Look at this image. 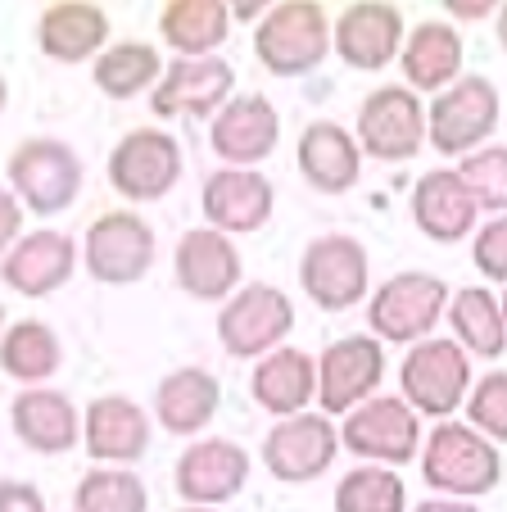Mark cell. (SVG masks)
<instances>
[{"instance_id":"obj_43","label":"cell","mask_w":507,"mask_h":512,"mask_svg":"<svg viewBox=\"0 0 507 512\" xmlns=\"http://www.w3.org/2000/svg\"><path fill=\"white\" fill-rule=\"evenodd\" d=\"M259 14H263L259 0H240V5H236V19H259Z\"/></svg>"},{"instance_id":"obj_2","label":"cell","mask_w":507,"mask_h":512,"mask_svg":"<svg viewBox=\"0 0 507 512\" xmlns=\"http://www.w3.org/2000/svg\"><path fill=\"white\" fill-rule=\"evenodd\" d=\"M326 50H335L331 23L317 0H286L272 5L263 14L259 32H254V55L268 73L277 78H304L326 59Z\"/></svg>"},{"instance_id":"obj_20","label":"cell","mask_w":507,"mask_h":512,"mask_svg":"<svg viewBox=\"0 0 507 512\" xmlns=\"http://www.w3.org/2000/svg\"><path fill=\"white\" fill-rule=\"evenodd\" d=\"M476 213H480V204L471 200L458 168H431V173L412 186V223L435 245H453L462 236H471Z\"/></svg>"},{"instance_id":"obj_35","label":"cell","mask_w":507,"mask_h":512,"mask_svg":"<svg viewBox=\"0 0 507 512\" xmlns=\"http://www.w3.org/2000/svg\"><path fill=\"white\" fill-rule=\"evenodd\" d=\"M77 512H145L150 508V494H145V481L136 472H87L77 481L73 494Z\"/></svg>"},{"instance_id":"obj_23","label":"cell","mask_w":507,"mask_h":512,"mask_svg":"<svg viewBox=\"0 0 507 512\" xmlns=\"http://www.w3.org/2000/svg\"><path fill=\"white\" fill-rule=\"evenodd\" d=\"M77 263V245L68 241L64 232H32L5 254V286L28 295V300H41L50 290H59L68 277H73Z\"/></svg>"},{"instance_id":"obj_36","label":"cell","mask_w":507,"mask_h":512,"mask_svg":"<svg viewBox=\"0 0 507 512\" xmlns=\"http://www.w3.org/2000/svg\"><path fill=\"white\" fill-rule=\"evenodd\" d=\"M458 177L480 209H489L494 218L507 213V145H480L476 155L458 159Z\"/></svg>"},{"instance_id":"obj_17","label":"cell","mask_w":507,"mask_h":512,"mask_svg":"<svg viewBox=\"0 0 507 512\" xmlns=\"http://www.w3.org/2000/svg\"><path fill=\"white\" fill-rule=\"evenodd\" d=\"M249 481V454L231 440H195L177 458V494L191 508H218L236 499Z\"/></svg>"},{"instance_id":"obj_24","label":"cell","mask_w":507,"mask_h":512,"mask_svg":"<svg viewBox=\"0 0 507 512\" xmlns=\"http://www.w3.org/2000/svg\"><path fill=\"white\" fill-rule=\"evenodd\" d=\"M82 440H87V454L100 463H136L150 449V417L132 399L105 395L87 408Z\"/></svg>"},{"instance_id":"obj_32","label":"cell","mask_w":507,"mask_h":512,"mask_svg":"<svg viewBox=\"0 0 507 512\" xmlns=\"http://www.w3.org/2000/svg\"><path fill=\"white\" fill-rule=\"evenodd\" d=\"M96 87L105 91L109 100H132L141 96L145 87H159L163 78V64H159V50L145 46V41H118L109 46L105 55L96 59Z\"/></svg>"},{"instance_id":"obj_45","label":"cell","mask_w":507,"mask_h":512,"mask_svg":"<svg viewBox=\"0 0 507 512\" xmlns=\"http://www.w3.org/2000/svg\"><path fill=\"white\" fill-rule=\"evenodd\" d=\"M5 96H10V87H5V78H0V109H5Z\"/></svg>"},{"instance_id":"obj_12","label":"cell","mask_w":507,"mask_h":512,"mask_svg":"<svg viewBox=\"0 0 507 512\" xmlns=\"http://www.w3.org/2000/svg\"><path fill=\"white\" fill-rule=\"evenodd\" d=\"M385 377V349L376 336H345L326 345L322 363H317V399L322 413H354L358 404L376 399V386Z\"/></svg>"},{"instance_id":"obj_48","label":"cell","mask_w":507,"mask_h":512,"mask_svg":"<svg viewBox=\"0 0 507 512\" xmlns=\"http://www.w3.org/2000/svg\"><path fill=\"white\" fill-rule=\"evenodd\" d=\"M0 322H5V309H0Z\"/></svg>"},{"instance_id":"obj_4","label":"cell","mask_w":507,"mask_h":512,"mask_svg":"<svg viewBox=\"0 0 507 512\" xmlns=\"http://www.w3.org/2000/svg\"><path fill=\"white\" fill-rule=\"evenodd\" d=\"M449 309V286L435 272H399L367 304V327L390 345H421L431 340L435 322Z\"/></svg>"},{"instance_id":"obj_46","label":"cell","mask_w":507,"mask_h":512,"mask_svg":"<svg viewBox=\"0 0 507 512\" xmlns=\"http://www.w3.org/2000/svg\"><path fill=\"white\" fill-rule=\"evenodd\" d=\"M503 318H507V295H503Z\"/></svg>"},{"instance_id":"obj_19","label":"cell","mask_w":507,"mask_h":512,"mask_svg":"<svg viewBox=\"0 0 507 512\" xmlns=\"http://www.w3.org/2000/svg\"><path fill=\"white\" fill-rule=\"evenodd\" d=\"M204 218L213 223V232H259L272 218V182L254 168H222L204 182Z\"/></svg>"},{"instance_id":"obj_33","label":"cell","mask_w":507,"mask_h":512,"mask_svg":"<svg viewBox=\"0 0 507 512\" xmlns=\"http://www.w3.org/2000/svg\"><path fill=\"white\" fill-rule=\"evenodd\" d=\"M0 368L10 372L14 381H46L59 368V340L46 322H14L5 336H0Z\"/></svg>"},{"instance_id":"obj_8","label":"cell","mask_w":507,"mask_h":512,"mask_svg":"<svg viewBox=\"0 0 507 512\" xmlns=\"http://www.w3.org/2000/svg\"><path fill=\"white\" fill-rule=\"evenodd\" d=\"M299 286L326 313H345L367 295V250L345 232L308 241L299 259Z\"/></svg>"},{"instance_id":"obj_26","label":"cell","mask_w":507,"mask_h":512,"mask_svg":"<svg viewBox=\"0 0 507 512\" xmlns=\"http://www.w3.org/2000/svg\"><path fill=\"white\" fill-rule=\"evenodd\" d=\"M109 37V14L87 0H55L37 19V46L41 55L77 64V59L96 55Z\"/></svg>"},{"instance_id":"obj_27","label":"cell","mask_w":507,"mask_h":512,"mask_svg":"<svg viewBox=\"0 0 507 512\" xmlns=\"http://www.w3.org/2000/svg\"><path fill=\"white\" fill-rule=\"evenodd\" d=\"M249 395L277 417L304 413V404H313L317 395V363L304 349H272L249 377Z\"/></svg>"},{"instance_id":"obj_10","label":"cell","mask_w":507,"mask_h":512,"mask_svg":"<svg viewBox=\"0 0 507 512\" xmlns=\"http://www.w3.org/2000/svg\"><path fill=\"white\" fill-rule=\"evenodd\" d=\"M340 445L358 458H372L385 467H403L417 458L421 449V426L417 413L408 408V399L376 395L367 404H358L340 426Z\"/></svg>"},{"instance_id":"obj_16","label":"cell","mask_w":507,"mask_h":512,"mask_svg":"<svg viewBox=\"0 0 507 512\" xmlns=\"http://www.w3.org/2000/svg\"><path fill=\"white\" fill-rule=\"evenodd\" d=\"M231 87H236V73H231L227 59H177L159 78L150 105L163 118H218L231 105Z\"/></svg>"},{"instance_id":"obj_40","label":"cell","mask_w":507,"mask_h":512,"mask_svg":"<svg viewBox=\"0 0 507 512\" xmlns=\"http://www.w3.org/2000/svg\"><path fill=\"white\" fill-rule=\"evenodd\" d=\"M0 512H46V499L23 481H0Z\"/></svg>"},{"instance_id":"obj_5","label":"cell","mask_w":507,"mask_h":512,"mask_svg":"<svg viewBox=\"0 0 507 512\" xmlns=\"http://www.w3.org/2000/svg\"><path fill=\"white\" fill-rule=\"evenodd\" d=\"M399 386L412 413L426 417H449L453 408L467 404L471 395V358L458 340L431 336L408 349L399 368Z\"/></svg>"},{"instance_id":"obj_21","label":"cell","mask_w":507,"mask_h":512,"mask_svg":"<svg viewBox=\"0 0 507 512\" xmlns=\"http://www.w3.org/2000/svg\"><path fill=\"white\" fill-rule=\"evenodd\" d=\"M299 173L313 191L322 195H345L349 186H358L363 173V150H358V136L340 123H308L299 136Z\"/></svg>"},{"instance_id":"obj_6","label":"cell","mask_w":507,"mask_h":512,"mask_svg":"<svg viewBox=\"0 0 507 512\" xmlns=\"http://www.w3.org/2000/svg\"><path fill=\"white\" fill-rule=\"evenodd\" d=\"M10 191L32 213H64L82 191V159L55 136H32L10 155Z\"/></svg>"},{"instance_id":"obj_9","label":"cell","mask_w":507,"mask_h":512,"mask_svg":"<svg viewBox=\"0 0 507 512\" xmlns=\"http://www.w3.org/2000/svg\"><path fill=\"white\" fill-rule=\"evenodd\" d=\"M358 150L381 164H403L426 141V109L408 87H376L358 105Z\"/></svg>"},{"instance_id":"obj_13","label":"cell","mask_w":507,"mask_h":512,"mask_svg":"<svg viewBox=\"0 0 507 512\" xmlns=\"http://www.w3.org/2000/svg\"><path fill=\"white\" fill-rule=\"evenodd\" d=\"M82 259H87L91 277L105 281V286H132L154 263V232L127 209L100 213L87 232Z\"/></svg>"},{"instance_id":"obj_37","label":"cell","mask_w":507,"mask_h":512,"mask_svg":"<svg viewBox=\"0 0 507 512\" xmlns=\"http://www.w3.org/2000/svg\"><path fill=\"white\" fill-rule=\"evenodd\" d=\"M467 426L485 440H507V372H485L467 395Z\"/></svg>"},{"instance_id":"obj_41","label":"cell","mask_w":507,"mask_h":512,"mask_svg":"<svg viewBox=\"0 0 507 512\" xmlns=\"http://www.w3.org/2000/svg\"><path fill=\"white\" fill-rule=\"evenodd\" d=\"M494 5L498 0H449V14L453 19H489V14H498Z\"/></svg>"},{"instance_id":"obj_34","label":"cell","mask_w":507,"mask_h":512,"mask_svg":"<svg viewBox=\"0 0 507 512\" xmlns=\"http://www.w3.org/2000/svg\"><path fill=\"white\" fill-rule=\"evenodd\" d=\"M408 494L394 467H354L335 485V512H403Z\"/></svg>"},{"instance_id":"obj_31","label":"cell","mask_w":507,"mask_h":512,"mask_svg":"<svg viewBox=\"0 0 507 512\" xmlns=\"http://www.w3.org/2000/svg\"><path fill=\"white\" fill-rule=\"evenodd\" d=\"M449 322L458 331V345L476 358H498L507 349V318L503 300L485 286H467L449 300Z\"/></svg>"},{"instance_id":"obj_11","label":"cell","mask_w":507,"mask_h":512,"mask_svg":"<svg viewBox=\"0 0 507 512\" xmlns=\"http://www.w3.org/2000/svg\"><path fill=\"white\" fill-rule=\"evenodd\" d=\"M182 177V145L159 127H136L118 141V150L109 155V182L118 195L145 204L163 200Z\"/></svg>"},{"instance_id":"obj_7","label":"cell","mask_w":507,"mask_h":512,"mask_svg":"<svg viewBox=\"0 0 507 512\" xmlns=\"http://www.w3.org/2000/svg\"><path fill=\"white\" fill-rule=\"evenodd\" d=\"M295 327V304H290L286 290L268 286V281H254L240 295H231L218 313V336L222 349L236 358H268L272 349L286 340V331Z\"/></svg>"},{"instance_id":"obj_3","label":"cell","mask_w":507,"mask_h":512,"mask_svg":"<svg viewBox=\"0 0 507 512\" xmlns=\"http://www.w3.org/2000/svg\"><path fill=\"white\" fill-rule=\"evenodd\" d=\"M498 114H503L498 87L489 78H480V73H467L449 91H440L435 105L426 109V136H431L440 155L467 159L494 136Z\"/></svg>"},{"instance_id":"obj_30","label":"cell","mask_w":507,"mask_h":512,"mask_svg":"<svg viewBox=\"0 0 507 512\" xmlns=\"http://www.w3.org/2000/svg\"><path fill=\"white\" fill-rule=\"evenodd\" d=\"M227 28H231V10L222 0H173L159 14L163 41L182 59H209V50H218L227 41Z\"/></svg>"},{"instance_id":"obj_47","label":"cell","mask_w":507,"mask_h":512,"mask_svg":"<svg viewBox=\"0 0 507 512\" xmlns=\"http://www.w3.org/2000/svg\"><path fill=\"white\" fill-rule=\"evenodd\" d=\"M186 512H209V508H186Z\"/></svg>"},{"instance_id":"obj_38","label":"cell","mask_w":507,"mask_h":512,"mask_svg":"<svg viewBox=\"0 0 507 512\" xmlns=\"http://www.w3.org/2000/svg\"><path fill=\"white\" fill-rule=\"evenodd\" d=\"M471 259H476L480 277L507 281V213L489 218V223L476 232V241H471Z\"/></svg>"},{"instance_id":"obj_42","label":"cell","mask_w":507,"mask_h":512,"mask_svg":"<svg viewBox=\"0 0 507 512\" xmlns=\"http://www.w3.org/2000/svg\"><path fill=\"white\" fill-rule=\"evenodd\" d=\"M412 512H476L467 499H426V503H417Z\"/></svg>"},{"instance_id":"obj_25","label":"cell","mask_w":507,"mask_h":512,"mask_svg":"<svg viewBox=\"0 0 507 512\" xmlns=\"http://www.w3.org/2000/svg\"><path fill=\"white\" fill-rule=\"evenodd\" d=\"M403 78H408V91H449L453 82L462 78V37L453 23H417L403 41Z\"/></svg>"},{"instance_id":"obj_22","label":"cell","mask_w":507,"mask_h":512,"mask_svg":"<svg viewBox=\"0 0 507 512\" xmlns=\"http://www.w3.org/2000/svg\"><path fill=\"white\" fill-rule=\"evenodd\" d=\"M240 281V254L213 227H195L177 241V286L195 300H222Z\"/></svg>"},{"instance_id":"obj_29","label":"cell","mask_w":507,"mask_h":512,"mask_svg":"<svg viewBox=\"0 0 507 512\" xmlns=\"http://www.w3.org/2000/svg\"><path fill=\"white\" fill-rule=\"evenodd\" d=\"M218 404H222V386L204 368H182L173 377H163L159 390H154V413L173 435H200L213 422Z\"/></svg>"},{"instance_id":"obj_44","label":"cell","mask_w":507,"mask_h":512,"mask_svg":"<svg viewBox=\"0 0 507 512\" xmlns=\"http://www.w3.org/2000/svg\"><path fill=\"white\" fill-rule=\"evenodd\" d=\"M498 46L507 50V5H498Z\"/></svg>"},{"instance_id":"obj_15","label":"cell","mask_w":507,"mask_h":512,"mask_svg":"<svg viewBox=\"0 0 507 512\" xmlns=\"http://www.w3.org/2000/svg\"><path fill=\"white\" fill-rule=\"evenodd\" d=\"M331 41L335 55L345 59L349 68H363L376 73L390 59L403 55V14L399 5H385V0H363V5H349L340 19L331 23Z\"/></svg>"},{"instance_id":"obj_39","label":"cell","mask_w":507,"mask_h":512,"mask_svg":"<svg viewBox=\"0 0 507 512\" xmlns=\"http://www.w3.org/2000/svg\"><path fill=\"white\" fill-rule=\"evenodd\" d=\"M23 227V204L10 186H0V254H10V245H19Z\"/></svg>"},{"instance_id":"obj_14","label":"cell","mask_w":507,"mask_h":512,"mask_svg":"<svg viewBox=\"0 0 507 512\" xmlns=\"http://www.w3.org/2000/svg\"><path fill=\"white\" fill-rule=\"evenodd\" d=\"M340 454V431L326 422V413H295L281 417L263 440V467L277 481H317Z\"/></svg>"},{"instance_id":"obj_28","label":"cell","mask_w":507,"mask_h":512,"mask_svg":"<svg viewBox=\"0 0 507 512\" xmlns=\"http://www.w3.org/2000/svg\"><path fill=\"white\" fill-rule=\"evenodd\" d=\"M14 417V431L28 449L37 454H64V449L77 445L82 435V422H77L73 404H68L59 390H41V386H28L10 408Z\"/></svg>"},{"instance_id":"obj_18","label":"cell","mask_w":507,"mask_h":512,"mask_svg":"<svg viewBox=\"0 0 507 512\" xmlns=\"http://www.w3.org/2000/svg\"><path fill=\"white\" fill-rule=\"evenodd\" d=\"M209 141H213V150H218V159H227L231 168H254L277 150L281 118H277V109H272L268 96L249 91V96H236L218 118H213Z\"/></svg>"},{"instance_id":"obj_1","label":"cell","mask_w":507,"mask_h":512,"mask_svg":"<svg viewBox=\"0 0 507 512\" xmlns=\"http://www.w3.org/2000/svg\"><path fill=\"white\" fill-rule=\"evenodd\" d=\"M421 476L431 490H444L453 499H480L498 485L503 458H498L494 440H485L476 426L440 422L421 449Z\"/></svg>"}]
</instances>
